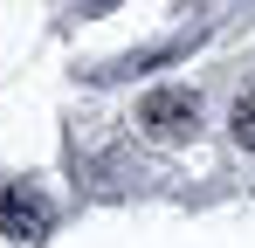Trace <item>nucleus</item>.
Wrapping results in <instances>:
<instances>
[{"label": "nucleus", "instance_id": "nucleus-1", "mask_svg": "<svg viewBox=\"0 0 255 248\" xmlns=\"http://www.w3.org/2000/svg\"><path fill=\"white\" fill-rule=\"evenodd\" d=\"M48 228H55V207H48L35 186H7V193H0V235H7V242H42Z\"/></svg>", "mask_w": 255, "mask_h": 248}, {"label": "nucleus", "instance_id": "nucleus-3", "mask_svg": "<svg viewBox=\"0 0 255 248\" xmlns=\"http://www.w3.org/2000/svg\"><path fill=\"white\" fill-rule=\"evenodd\" d=\"M228 124H235V138H242V145L255 152V90L242 97V104H235V118H228Z\"/></svg>", "mask_w": 255, "mask_h": 248}, {"label": "nucleus", "instance_id": "nucleus-2", "mask_svg": "<svg viewBox=\"0 0 255 248\" xmlns=\"http://www.w3.org/2000/svg\"><path fill=\"white\" fill-rule=\"evenodd\" d=\"M138 124H145L152 138H186V131L200 124V97H193V90H152V97L138 104Z\"/></svg>", "mask_w": 255, "mask_h": 248}]
</instances>
